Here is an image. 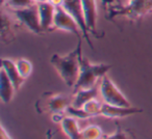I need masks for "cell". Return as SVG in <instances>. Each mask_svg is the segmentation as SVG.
Here are the masks:
<instances>
[{"instance_id":"1","label":"cell","mask_w":152,"mask_h":139,"mask_svg":"<svg viewBox=\"0 0 152 139\" xmlns=\"http://www.w3.org/2000/svg\"><path fill=\"white\" fill-rule=\"evenodd\" d=\"M81 54V43L67 55L53 54L50 59L51 64L69 87H74L79 74V56Z\"/></svg>"},{"instance_id":"2","label":"cell","mask_w":152,"mask_h":139,"mask_svg":"<svg viewBox=\"0 0 152 139\" xmlns=\"http://www.w3.org/2000/svg\"><path fill=\"white\" fill-rule=\"evenodd\" d=\"M110 67H112L106 63H92L81 53L79 56V74L74 85V90L96 86L98 80L105 76Z\"/></svg>"},{"instance_id":"3","label":"cell","mask_w":152,"mask_h":139,"mask_svg":"<svg viewBox=\"0 0 152 139\" xmlns=\"http://www.w3.org/2000/svg\"><path fill=\"white\" fill-rule=\"evenodd\" d=\"M100 96L104 103L113 106H121V107H131V103L124 96V93L118 88L112 79L104 76L99 84Z\"/></svg>"},{"instance_id":"4","label":"cell","mask_w":152,"mask_h":139,"mask_svg":"<svg viewBox=\"0 0 152 139\" xmlns=\"http://www.w3.org/2000/svg\"><path fill=\"white\" fill-rule=\"evenodd\" d=\"M16 19L25 25L30 31L34 33H40L43 31L40 23V16L38 11V3L26 9H15L13 11Z\"/></svg>"},{"instance_id":"5","label":"cell","mask_w":152,"mask_h":139,"mask_svg":"<svg viewBox=\"0 0 152 139\" xmlns=\"http://www.w3.org/2000/svg\"><path fill=\"white\" fill-rule=\"evenodd\" d=\"M54 27L57 28V29L64 30V31L71 32L79 38H80V33H83L80 26L77 23L76 19L71 14L68 13L63 7L55 9Z\"/></svg>"},{"instance_id":"6","label":"cell","mask_w":152,"mask_h":139,"mask_svg":"<svg viewBox=\"0 0 152 139\" xmlns=\"http://www.w3.org/2000/svg\"><path fill=\"white\" fill-rule=\"evenodd\" d=\"M63 7L68 12L69 14H71L74 18L76 19L77 23L80 26V29L83 31V34L85 36V38L87 40V42L89 43L90 46H92V43L90 42L89 38V30H88L87 24H86L85 16H83V3L81 0H65L64 1Z\"/></svg>"},{"instance_id":"7","label":"cell","mask_w":152,"mask_h":139,"mask_svg":"<svg viewBox=\"0 0 152 139\" xmlns=\"http://www.w3.org/2000/svg\"><path fill=\"white\" fill-rule=\"evenodd\" d=\"M142 109L137 107H121V106H113L110 104L103 103L101 108V114L100 115L107 118H122L127 117L132 114L141 113Z\"/></svg>"},{"instance_id":"8","label":"cell","mask_w":152,"mask_h":139,"mask_svg":"<svg viewBox=\"0 0 152 139\" xmlns=\"http://www.w3.org/2000/svg\"><path fill=\"white\" fill-rule=\"evenodd\" d=\"M55 9H56V7L51 5L48 1L38 3L40 23H41V27H42L43 31L49 30L52 26H54Z\"/></svg>"},{"instance_id":"9","label":"cell","mask_w":152,"mask_h":139,"mask_svg":"<svg viewBox=\"0 0 152 139\" xmlns=\"http://www.w3.org/2000/svg\"><path fill=\"white\" fill-rule=\"evenodd\" d=\"M81 3H83V16H85L88 30L91 32H95L96 27H97V18H98L96 0H81Z\"/></svg>"},{"instance_id":"10","label":"cell","mask_w":152,"mask_h":139,"mask_svg":"<svg viewBox=\"0 0 152 139\" xmlns=\"http://www.w3.org/2000/svg\"><path fill=\"white\" fill-rule=\"evenodd\" d=\"M99 95H100V88L97 85L92 87V88L75 90L73 99H72L71 105L76 108H83L86 103H88V102L93 99H97Z\"/></svg>"},{"instance_id":"11","label":"cell","mask_w":152,"mask_h":139,"mask_svg":"<svg viewBox=\"0 0 152 139\" xmlns=\"http://www.w3.org/2000/svg\"><path fill=\"white\" fill-rule=\"evenodd\" d=\"M1 62H2L1 63V69L4 70V72L7 73L10 80L13 82L16 90H18L22 86L25 79L20 75L19 71L17 69V65H16V61H13L9 58H2Z\"/></svg>"},{"instance_id":"12","label":"cell","mask_w":152,"mask_h":139,"mask_svg":"<svg viewBox=\"0 0 152 139\" xmlns=\"http://www.w3.org/2000/svg\"><path fill=\"white\" fill-rule=\"evenodd\" d=\"M15 86L13 82L10 80L4 70L1 69L0 72V98L4 104H7L13 100L14 93H15Z\"/></svg>"},{"instance_id":"13","label":"cell","mask_w":152,"mask_h":139,"mask_svg":"<svg viewBox=\"0 0 152 139\" xmlns=\"http://www.w3.org/2000/svg\"><path fill=\"white\" fill-rule=\"evenodd\" d=\"M72 104V99L63 95H56L50 97L47 101V109L52 113H63L66 112L67 108Z\"/></svg>"},{"instance_id":"14","label":"cell","mask_w":152,"mask_h":139,"mask_svg":"<svg viewBox=\"0 0 152 139\" xmlns=\"http://www.w3.org/2000/svg\"><path fill=\"white\" fill-rule=\"evenodd\" d=\"M61 127L69 139H81V130L79 129L78 122L76 118L66 116L61 122Z\"/></svg>"},{"instance_id":"15","label":"cell","mask_w":152,"mask_h":139,"mask_svg":"<svg viewBox=\"0 0 152 139\" xmlns=\"http://www.w3.org/2000/svg\"><path fill=\"white\" fill-rule=\"evenodd\" d=\"M103 132L97 125H90L81 130V139H102Z\"/></svg>"},{"instance_id":"16","label":"cell","mask_w":152,"mask_h":139,"mask_svg":"<svg viewBox=\"0 0 152 139\" xmlns=\"http://www.w3.org/2000/svg\"><path fill=\"white\" fill-rule=\"evenodd\" d=\"M102 104L99 100L97 99H93L91 101H89L88 103H86L83 105V109L89 114L90 116H96L101 114V108H102Z\"/></svg>"},{"instance_id":"17","label":"cell","mask_w":152,"mask_h":139,"mask_svg":"<svg viewBox=\"0 0 152 139\" xmlns=\"http://www.w3.org/2000/svg\"><path fill=\"white\" fill-rule=\"evenodd\" d=\"M16 65H17V69L19 71L20 75L24 79L28 78L30 76V74L32 72V64L29 60H27L25 58H19L16 61Z\"/></svg>"},{"instance_id":"18","label":"cell","mask_w":152,"mask_h":139,"mask_svg":"<svg viewBox=\"0 0 152 139\" xmlns=\"http://www.w3.org/2000/svg\"><path fill=\"white\" fill-rule=\"evenodd\" d=\"M7 4L9 5L10 9L15 11V9H21L32 7L37 3L34 0H7Z\"/></svg>"},{"instance_id":"19","label":"cell","mask_w":152,"mask_h":139,"mask_svg":"<svg viewBox=\"0 0 152 139\" xmlns=\"http://www.w3.org/2000/svg\"><path fill=\"white\" fill-rule=\"evenodd\" d=\"M69 116H72V117L76 118V119H86V118H90L91 116L83 109V108H76L73 107L72 105H70L69 107L66 110Z\"/></svg>"},{"instance_id":"20","label":"cell","mask_w":152,"mask_h":139,"mask_svg":"<svg viewBox=\"0 0 152 139\" xmlns=\"http://www.w3.org/2000/svg\"><path fill=\"white\" fill-rule=\"evenodd\" d=\"M102 139H129V138L122 130H118L115 133H113L112 135H108V136L104 137Z\"/></svg>"},{"instance_id":"21","label":"cell","mask_w":152,"mask_h":139,"mask_svg":"<svg viewBox=\"0 0 152 139\" xmlns=\"http://www.w3.org/2000/svg\"><path fill=\"white\" fill-rule=\"evenodd\" d=\"M66 116H64L61 113H53L52 115V120L54 122H59L61 124V122H63V119L65 118Z\"/></svg>"},{"instance_id":"22","label":"cell","mask_w":152,"mask_h":139,"mask_svg":"<svg viewBox=\"0 0 152 139\" xmlns=\"http://www.w3.org/2000/svg\"><path fill=\"white\" fill-rule=\"evenodd\" d=\"M51 5H53L54 7H59L64 5V1L65 0H47Z\"/></svg>"},{"instance_id":"23","label":"cell","mask_w":152,"mask_h":139,"mask_svg":"<svg viewBox=\"0 0 152 139\" xmlns=\"http://www.w3.org/2000/svg\"><path fill=\"white\" fill-rule=\"evenodd\" d=\"M0 139H12L11 136L9 135V133L5 131V129L3 128V126H1V135H0Z\"/></svg>"},{"instance_id":"24","label":"cell","mask_w":152,"mask_h":139,"mask_svg":"<svg viewBox=\"0 0 152 139\" xmlns=\"http://www.w3.org/2000/svg\"><path fill=\"white\" fill-rule=\"evenodd\" d=\"M115 0H102V2H103V4H110V3H113Z\"/></svg>"},{"instance_id":"25","label":"cell","mask_w":152,"mask_h":139,"mask_svg":"<svg viewBox=\"0 0 152 139\" xmlns=\"http://www.w3.org/2000/svg\"><path fill=\"white\" fill-rule=\"evenodd\" d=\"M36 3H41V2H46L47 0H34Z\"/></svg>"}]
</instances>
